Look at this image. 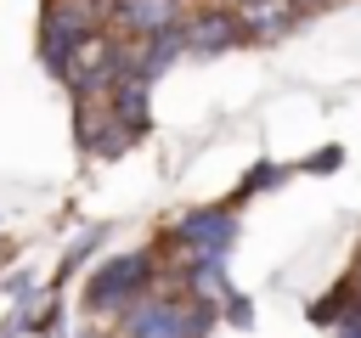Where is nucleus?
Listing matches in <instances>:
<instances>
[{"label": "nucleus", "mask_w": 361, "mask_h": 338, "mask_svg": "<svg viewBox=\"0 0 361 338\" xmlns=\"http://www.w3.org/2000/svg\"><path fill=\"white\" fill-rule=\"evenodd\" d=\"M338 163H344V152H338V146H327V152H322V158H310L305 169H322V175H327V169H338Z\"/></svg>", "instance_id": "obj_15"}, {"label": "nucleus", "mask_w": 361, "mask_h": 338, "mask_svg": "<svg viewBox=\"0 0 361 338\" xmlns=\"http://www.w3.org/2000/svg\"><path fill=\"white\" fill-rule=\"evenodd\" d=\"M186 11L180 0H107V28L118 39H147V34H164L175 28Z\"/></svg>", "instance_id": "obj_7"}, {"label": "nucleus", "mask_w": 361, "mask_h": 338, "mask_svg": "<svg viewBox=\"0 0 361 338\" xmlns=\"http://www.w3.org/2000/svg\"><path fill=\"white\" fill-rule=\"evenodd\" d=\"M107 23V0H45L39 6V62L56 73L68 45Z\"/></svg>", "instance_id": "obj_3"}, {"label": "nucleus", "mask_w": 361, "mask_h": 338, "mask_svg": "<svg viewBox=\"0 0 361 338\" xmlns=\"http://www.w3.org/2000/svg\"><path fill=\"white\" fill-rule=\"evenodd\" d=\"M158 287V254L152 248H130V254H113L90 270L85 282V310L90 315H124L141 293Z\"/></svg>", "instance_id": "obj_2"}, {"label": "nucleus", "mask_w": 361, "mask_h": 338, "mask_svg": "<svg viewBox=\"0 0 361 338\" xmlns=\"http://www.w3.org/2000/svg\"><path fill=\"white\" fill-rule=\"evenodd\" d=\"M220 304H226V315H231L237 327H248V321H254V304H248V299H237V293H226Z\"/></svg>", "instance_id": "obj_14"}, {"label": "nucleus", "mask_w": 361, "mask_h": 338, "mask_svg": "<svg viewBox=\"0 0 361 338\" xmlns=\"http://www.w3.org/2000/svg\"><path fill=\"white\" fill-rule=\"evenodd\" d=\"M231 45H243V28H237L231 6H203V11L180 17V51L186 56H226Z\"/></svg>", "instance_id": "obj_5"}, {"label": "nucleus", "mask_w": 361, "mask_h": 338, "mask_svg": "<svg viewBox=\"0 0 361 338\" xmlns=\"http://www.w3.org/2000/svg\"><path fill=\"white\" fill-rule=\"evenodd\" d=\"M237 242V214L226 203H209V208H186L175 225H169V248H180L186 259H226Z\"/></svg>", "instance_id": "obj_4"}, {"label": "nucleus", "mask_w": 361, "mask_h": 338, "mask_svg": "<svg viewBox=\"0 0 361 338\" xmlns=\"http://www.w3.org/2000/svg\"><path fill=\"white\" fill-rule=\"evenodd\" d=\"M214 304H197L186 293H141L118 315V338H209Z\"/></svg>", "instance_id": "obj_1"}, {"label": "nucleus", "mask_w": 361, "mask_h": 338, "mask_svg": "<svg viewBox=\"0 0 361 338\" xmlns=\"http://www.w3.org/2000/svg\"><path fill=\"white\" fill-rule=\"evenodd\" d=\"M350 287H355V293H361V265H355V276H350Z\"/></svg>", "instance_id": "obj_16"}, {"label": "nucleus", "mask_w": 361, "mask_h": 338, "mask_svg": "<svg viewBox=\"0 0 361 338\" xmlns=\"http://www.w3.org/2000/svg\"><path fill=\"white\" fill-rule=\"evenodd\" d=\"M333 327H338V338H361V293H350V304L338 310Z\"/></svg>", "instance_id": "obj_13"}, {"label": "nucleus", "mask_w": 361, "mask_h": 338, "mask_svg": "<svg viewBox=\"0 0 361 338\" xmlns=\"http://www.w3.org/2000/svg\"><path fill=\"white\" fill-rule=\"evenodd\" d=\"M56 321V293L34 287V282H17V310L6 315V338H28V332H45Z\"/></svg>", "instance_id": "obj_9"}, {"label": "nucleus", "mask_w": 361, "mask_h": 338, "mask_svg": "<svg viewBox=\"0 0 361 338\" xmlns=\"http://www.w3.org/2000/svg\"><path fill=\"white\" fill-rule=\"evenodd\" d=\"M180 293H186V299H197V304H220V299L231 293V282H226V259H192V265H186Z\"/></svg>", "instance_id": "obj_10"}, {"label": "nucleus", "mask_w": 361, "mask_h": 338, "mask_svg": "<svg viewBox=\"0 0 361 338\" xmlns=\"http://www.w3.org/2000/svg\"><path fill=\"white\" fill-rule=\"evenodd\" d=\"M282 180H288V169H282V163H271V158H259V163L243 175L237 197H259V192H271V186H282Z\"/></svg>", "instance_id": "obj_11"}, {"label": "nucleus", "mask_w": 361, "mask_h": 338, "mask_svg": "<svg viewBox=\"0 0 361 338\" xmlns=\"http://www.w3.org/2000/svg\"><path fill=\"white\" fill-rule=\"evenodd\" d=\"M350 293H355V287H350V282H338L322 304H310V321H316V327H333V321H338V310L350 304Z\"/></svg>", "instance_id": "obj_12"}, {"label": "nucleus", "mask_w": 361, "mask_h": 338, "mask_svg": "<svg viewBox=\"0 0 361 338\" xmlns=\"http://www.w3.org/2000/svg\"><path fill=\"white\" fill-rule=\"evenodd\" d=\"M231 11H237L243 39H282L299 23V6L293 0H237Z\"/></svg>", "instance_id": "obj_8"}, {"label": "nucleus", "mask_w": 361, "mask_h": 338, "mask_svg": "<svg viewBox=\"0 0 361 338\" xmlns=\"http://www.w3.org/2000/svg\"><path fill=\"white\" fill-rule=\"evenodd\" d=\"M79 107H73V130H79V146L85 152H96V158H118L135 135L113 118V107L102 101V96H73Z\"/></svg>", "instance_id": "obj_6"}]
</instances>
